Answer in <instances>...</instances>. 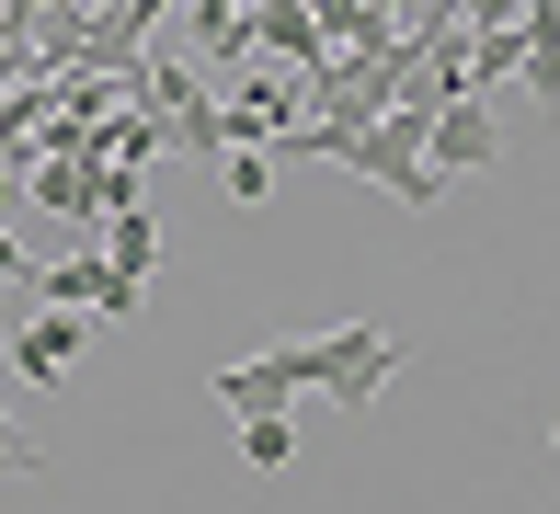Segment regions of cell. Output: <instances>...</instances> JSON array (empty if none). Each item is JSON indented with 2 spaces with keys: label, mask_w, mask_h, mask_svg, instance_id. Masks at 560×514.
<instances>
[{
  "label": "cell",
  "mask_w": 560,
  "mask_h": 514,
  "mask_svg": "<svg viewBox=\"0 0 560 514\" xmlns=\"http://www.w3.org/2000/svg\"><path fill=\"white\" fill-rule=\"evenodd\" d=\"M23 297H46V308H92V320H138V274H115L104 241L69 252V264H35V287H23Z\"/></svg>",
  "instance_id": "3957f363"
},
{
  "label": "cell",
  "mask_w": 560,
  "mask_h": 514,
  "mask_svg": "<svg viewBox=\"0 0 560 514\" xmlns=\"http://www.w3.org/2000/svg\"><path fill=\"white\" fill-rule=\"evenodd\" d=\"M35 69H46V58H35V35H23V23H0V92L35 81Z\"/></svg>",
  "instance_id": "8fae6325"
},
{
  "label": "cell",
  "mask_w": 560,
  "mask_h": 514,
  "mask_svg": "<svg viewBox=\"0 0 560 514\" xmlns=\"http://www.w3.org/2000/svg\"><path fill=\"white\" fill-rule=\"evenodd\" d=\"M423 161H435L446 184H457V172H492V161H503V126H492V103H446V115L423 126Z\"/></svg>",
  "instance_id": "277c9868"
},
{
  "label": "cell",
  "mask_w": 560,
  "mask_h": 514,
  "mask_svg": "<svg viewBox=\"0 0 560 514\" xmlns=\"http://www.w3.org/2000/svg\"><path fill=\"white\" fill-rule=\"evenodd\" d=\"M69 354H81V308H23V320H12V366L35 377V389H58Z\"/></svg>",
  "instance_id": "8992f818"
},
{
  "label": "cell",
  "mask_w": 560,
  "mask_h": 514,
  "mask_svg": "<svg viewBox=\"0 0 560 514\" xmlns=\"http://www.w3.org/2000/svg\"><path fill=\"white\" fill-rule=\"evenodd\" d=\"M241 23H252V46H275V58L298 69V81H310V69L332 58V35L310 23V0H241Z\"/></svg>",
  "instance_id": "5b68a950"
},
{
  "label": "cell",
  "mask_w": 560,
  "mask_h": 514,
  "mask_svg": "<svg viewBox=\"0 0 560 514\" xmlns=\"http://www.w3.org/2000/svg\"><path fill=\"white\" fill-rule=\"evenodd\" d=\"M275 195V149H229V206H264Z\"/></svg>",
  "instance_id": "30bf717a"
},
{
  "label": "cell",
  "mask_w": 560,
  "mask_h": 514,
  "mask_svg": "<svg viewBox=\"0 0 560 514\" xmlns=\"http://www.w3.org/2000/svg\"><path fill=\"white\" fill-rule=\"evenodd\" d=\"M0 287H35V264H23V241L0 229Z\"/></svg>",
  "instance_id": "7c38bea8"
},
{
  "label": "cell",
  "mask_w": 560,
  "mask_h": 514,
  "mask_svg": "<svg viewBox=\"0 0 560 514\" xmlns=\"http://www.w3.org/2000/svg\"><path fill=\"white\" fill-rule=\"evenodd\" d=\"M366 12H377V23H412V12H423V0H366Z\"/></svg>",
  "instance_id": "4fadbf2b"
},
{
  "label": "cell",
  "mask_w": 560,
  "mask_h": 514,
  "mask_svg": "<svg viewBox=\"0 0 560 514\" xmlns=\"http://www.w3.org/2000/svg\"><path fill=\"white\" fill-rule=\"evenodd\" d=\"M287 457H298V423H287V411H252V423H241V469H287Z\"/></svg>",
  "instance_id": "9c48e42d"
},
{
  "label": "cell",
  "mask_w": 560,
  "mask_h": 514,
  "mask_svg": "<svg viewBox=\"0 0 560 514\" xmlns=\"http://www.w3.org/2000/svg\"><path fill=\"white\" fill-rule=\"evenodd\" d=\"M104 264L149 287V264H161V218H149V206H115V218H104Z\"/></svg>",
  "instance_id": "ba28073f"
},
{
  "label": "cell",
  "mask_w": 560,
  "mask_h": 514,
  "mask_svg": "<svg viewBox=\"0 0 560 514\" xmlns=\"http://www.w3.org/2000/svg\"><path fill=\"white\" fill-rule=\"evenodd\" d=\"M389 377H400V331H366V320H354V331H310V343H264V354H241V366H218L207 389L252 423V411H298L310 389L343 400V411H366Z\"/></svg>",
  "instance_id": "6da1fadb"
},
{
  "label": "cell",
  "mask_w": 560,
  "mask_h": 514,
  "mask_svg": "<svg viewBox=\"0 0 560 514\" xmlns=\"http://www.w3.org/2000/svg\"><path fill=\"white\" fill-rule=\"evenodd\" d=\"M423 126H435V103H412L400 92L389 115H320V126H287V161H332L354 172V184H377L389 206H446V172L423 161Z\"/></svg>",
  "instance_id": "7a4b0ae2"
},
{
  "label": "cell",
  "mask_w": 560,
  "mask_h": 514,
  "mask_svg": "<svg viewBox=\"0 0 560 514\" xmlns=\"http://www.w3.org/2000/svg\"><path fill=\"white\" fill-rule=\"evenodd\" d=\"M549 446H560V423H549Z\"/></svg>",
  "instance_id": "5bb4252c"
},
{
  "label": "cell",
  "mask_w": 560,
  "mask_h": 514,
  "mask_svg": "<svg viewBox=\"0 0 560 514\" xmlns=\"http://www.w3.org/2000/svg\"><path fill=\"white\" fill-rule=\"evenodd\" d=\"M23 195L58 206V218H81V229H104V206H92V161H35V172H23Z\"/></svg>",
  "instance_id": "52a82bcc"
}]
</instances>
